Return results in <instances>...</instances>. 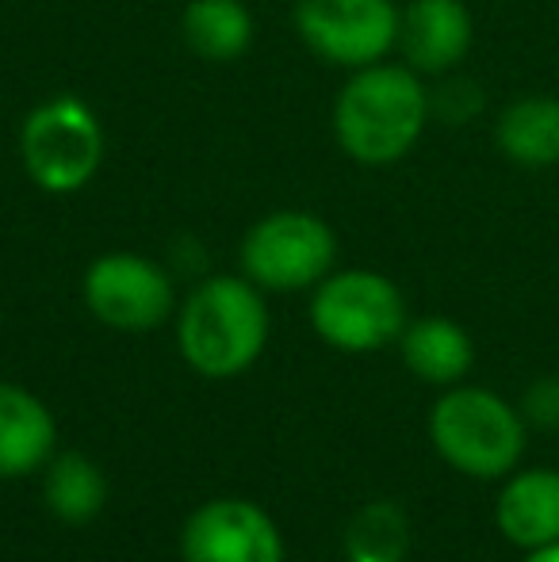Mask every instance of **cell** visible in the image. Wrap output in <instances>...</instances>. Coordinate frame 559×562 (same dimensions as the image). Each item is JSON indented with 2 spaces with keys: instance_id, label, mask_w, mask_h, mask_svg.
Here are the masks:
<instances>
[{
  "instance_id": "cell-1",
  "label": "cell",
  "mask_w": 559,
  "mask_h": 562,
  "mask_svg": "<svg viewBox=\"0 0 559 562\" xmlns=\"http://www.w3.org/2000/svg\"><path fill=\"white\" fill-rule=\"evenodd\" d=\"M433 115V92L406 61L353 69L334 100V138L349 161L388 169L411 157Z\"/></svg>"
},
{
  "instance_id": "cell-2",
  "label": "cell",
  "mask_w": 559,
  "mask_h": 562,
  "mask_svg": "<svg viewBox=\"0 0 559 562\" xmlns=\"http://www.w3.org/2000/svg\"><path fill=\"white\" fill-rule=\"evenodd\" d=\"M269 303L246 276H211L177 314V345L188 368L208 379H234L269 345Z\"/></svg>"
},
{
  "instance_id": "cell-3",
  "label": "cell",
  "mask_w": 559,
  "mask_h": 562,
  "mask_svg": "<svg viewBox=\"0 0 559 562\" xmlns=\"http://www.w3.org/2000/svg\"><path fill=\"white\" fill-rule=\"evenodd\" d=\"M525 437L529 425L522 409L487 386H445L429 409V440L437 456L479 482L514 474L525 456Z\"/></svg>"
},
{
  "instance_id": "cell-4",
  "label": "cell",
  "mask_w": 559,
  "mask_h": 562,
  "mask_svg": "<svg viewBox=\"0 0 559 562\" xmlns=\"http://www.w3.org/2000/svg\"><path fill=\"white\" fill-rule=\"evenodd\" d=\"M20 161L31 184L51 195H74L104 165V126L74 92L43 100L20 126Z\"/></svg>"
},
{
  "instance_id": "cell-5",
  "label": "cell",
  "mask_w": 559,
  "mask_h": 562,
  "mask_svg": "<svg viewBox=\"0 0 559 562\" xmlns=\"http://www.w3.org/2000/svg\"><path fill=\"white\" fill-rule=\"evenodd\" d=\"M406 299L383 272L342 268L311 295V326L337 352H380L406 329Z\"/></svg>"
},
{
  "instance_id": "cell-6",
  "label": "cell",
  "mask_w": 559,
  "mask_h": 562,
  "mask_svg": "<svg viewBox=\"0 0 559 562\" xmlns=\"http://www.w3.org/2000/svg\"><path fill=\"white\" fill-rule=\"evenodd\" d=\"M242 276L272 295L318 288L337 265V234L311 211H272L242 237Z\"/></svg>"
},
{
  "instance_id": "cell-7",
  "label": "cell",
  "mask_w": 559,
  "mask_h": 562,
  "mask_svg": "<svg viewBox=\"0 0 559 562\" xmlns=\"http://www.w3.org/2000/svg\"><path fill=\"white\" fill-rule=\"evenodd\" d=\"M395 0H295V35L326 66L365 69L388 61L399 50Z\"/></svg>"
},
{
  "instance_id": "cell-8",
  "label": "cell",
  "mask_w": 559,
  "mask_h": 562,
  "mask_svg": "<svg viewBox=\"0 0 559 562\" xmlns=\"http://www.w3.org/2000/svg\"><path fill=\"white\" fill-rule=\"evenodd\" d=\"M81 295L92 318L120 334H149L177 311L172 276L138 252L97 257L81 280Z\"/></svg>"
},
{
  "instance_id": "cell-9",
  "label": "cell",
  "mask_w": 559,
  "mask_h": 562,
  "mask_svg": "<svg viewBox=\"0 0 559 562\" xmlns=\"http://www.w3.org/2000/svg\"><path fill=\"white\" fill-rule=\"evenodd\" d=\"M180 555L185 562H283V540L257 502L215 497L188 517Z\"/></svg>"
},
{
  "instance_id": "cell-10",
  "label": "cell",
  "mask_w": 559,
  "mask_h": 562,
  "mask_svg": "<svg viewBox=\"0 0 559 562\" xmlns=\"http://www.w3.org/2000/svg\"><path fill=\"white\" fill-rule=\"evenodd\" d=\"M476 46V20L463 0H406L399 15V58L425 81L448 77Z\"/></svg>"
},
{
  "instance_id": "cell-11",
  "label": "cell",
  "mask_w": 559,
  "mask_h": 562,
  "mask_svg": "<svg viewBox=\"0 0 559 562\" xmlns=\"http://www.w3.org/2000/svg\"><path fill=\"white\" fill-rule=\"evenodd\" d=\"M494 525L502 540L522 551L559 543V471L529 467V471L506 474L494 502Z\"/></svg>"
},
{
  "instance_id": "cell-12",
  "label": "cell",
  "mask_w": 559,
  "mask_h": 562,
  "mask_svg": "<svg viewBox=\"0 0 559 562\" xmlns=\"http://www.w3.org/2000/svg\"><path fill=\"white\" fill-rule=\"evenodd\" d=\"M494 146L510 165L545 172L559 165V92H522L494 115Z\"/></svg>"
},
{
  "instance_id": "cell-13",
  "label": "cell",
  "mask_w": 559,
  "mask_h": 562,
  "mask_svg": "<svg viewBox=\"0 0 559 562\" xmlns=\"http://www.w3.org/2000/svg\"><path fill=\"white\" fill-rule=\"evenodd\" d=\"M58 448V425L43 398L20 383H0V479L43 471Z\"/></svg>"
},
{
  "instance_id": "cell-14",
  "label": "cell",
  "mask_w": 559,
  "mask_h": 562,
  "mask_svg": "<svg viewBox=\"0 0 559 562\" xmlns=\"http://www.w3.org/2000/svg\"><path fill=\"white\" fill-rule=\"evenodd\" d=\"M399 352L411 375H418L429 386H456L468 379L471 363H476V345H471L468 329L452 318H414L406 322L403 337H399Z\"/></svg>"
},
{
  "instance_id": "cell-15",
  "label": "cell",
  "mask_w": 559,
  "mask_h": 562,
  "mask_svg": "<svg viewBox=\"0 0 559 562\" xmlns=\"http://www.w3.org/2000/svg\"><path fill=\"white\" fill-rule=\"evenodd\" d=\"M180 38L203 61H234L254 46V15L242 0H188Z\"/></svg>"
},
{
  "instance_id": "cell-16",
  "label": "cell",
  "mask_w": 559,
  "mask_h": 562,
  "mask_svg": "<svg viewBox=\"0 0 559 562\" xmlns=\"http://www.w3.org/2000/svg\"><path fill=\"white\" fill-rule=\"evenodd\" d=\"M46 509L66 525H89L108 505V479L81 451H54L43 479Z\"/></svg>"
},
{
  "instance_id": "cell-17",
  "label": "cell",
  "mask_w": 559,
  "mask_h": 562,
  "mask_svg": "<svg viewBox=\"0 0 559 562\" xmlns=\"http://www.w3.org/2000/svg\"><path fill=\"white\" fill-rule=\"evenodd\" d=\"M411 555V520L395 502H372L353 513L345 528L349 562H403Z\"/></svg>"
},
{
  "instance_id": "cell-18",
  "label": "cell",
  "mask_w": 559,
  "mask_h": 562,
  "mask_svg": "<svg viewBox=\"0 0 559 562\" xmlns=\"http://www.w3.org/2000/svg\"><path fill=\"white\" fill-rule=\"evenodd\" d=\"M517 409H522L525 425H533V429H559V375H545L537 383H529Z\"/></svg>"
},
{
  "instance_id": "cell-19",
  "label": "cell",
  "mask_w": 559,
  "mask_h": 562,
  "mask_svg": "<svg viewBox=\"0 0 559 562\" xmlns=\"http://www.w3.org/2000/svg\"><path fill=\"white\" fill-rule=\"evenodd\" d=\"M522 562H559V543H548V548H537V551H525Z\"/></svg>"
},
{
  "instance_id": "cell-20",
  "label": "cell",
  "mask_w": 559,
  "mask_h": 562,
  "mask_svg": "<svg viewBox=\"0 0 559 562\" xmlns=\"http://www.w3.org/2000/svg\"><path fill=\"white\" fill-rule=\"evenodd\" d=\"M283 562H288V559H283Z\"/></svg>"
}]
</instances>
